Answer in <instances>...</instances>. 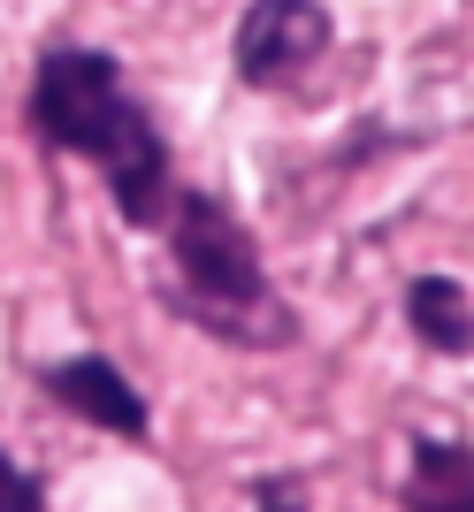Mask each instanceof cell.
Wrapping results in <instances>:
<instances>
[{
    "label": "cell",
    "instance_id": "5b68a950",
    "mask_svg": "<svg viewBox=\"0 0 474 512\" xmlns=\"http://www.w3.org/2000/svg\"><path fill=\"white\" fill-rule=\"evenodd\" d=\"M413 512H474V451L467 444H421L413 451V482H406Z\"/></svg>",
    "mask_w": 474,
    "mask_h": 512
},
{
    "label": "cell",
    "instance_id": "7a4b0ae2",
    "mask_svg": "<svg viewBox=\"0 0 474 512\" xmlns=\"http://www.w3.org/2000/svg\"><path fill=\"white\" fill-rule=\"evenodd\" d=\"M169 276H176V314L199 321L222 344H291V306L276 299V283L260 268L253 237L230 222L222 199H176L169 207Z\"/></svg>",
    "mask_w": 474,
    "mask_h": 512
},
{
    "label": "cell",
    "instance_id": "52a82bcc",
    "mask_svg": "<svg viewBox=\"0 0 474 512\" xmlns=\"http://www.w3.org/2000/svg\"><path fill=\"white\" fill-rule=\"evenodd\" d=\"M39 505H46V490L8 459V451H0V512H39Z\"/></svg>",
    "mask_w": 474,
    "mask_h": 512
},
{
    "label": "cell",
    "instance_id": "8992f818",
    "mask_svg": "<svg viewBox=\"0 0 474 512\" xmlns=\"http://www.w3.org/2000/svg\"><path fill=\"white\" fill-rule=\"evenodd\" d=\"M406 314L436 352H474V306H467V291H459L452 276H421L406 291Z\"/></svg>",
    "mask_w": 474,
    "mask_h": 512
},
{
    "label": "cell",
    "instance_id": "6da1fadb",
    "mask_svg": "<svg viewBox=\"0 0 474 512\" xmlns=\"http://www.w3.org/2000/svg\"><path fill=\"white\" fill-rule=\"evenodd\" d=\"M31 115L62 153H85L108 169V192L130 222H161L169 214V146L146 123V107L130 100L123 69L92 46H54L39 62Z\"/></svg>",
    "mask_w": 474,
    "mask_h": 512
},
{
    "label": "cell",
    "instance_id": "3957f363",
    "mask_svg": "<svg viewBox=\"0 0 474 512\" xmlns=\"http://www.w3.org/2000/svg\"><path fill=\"white\" fill-rule=\"evenodd\" d=\"M329 54V16L314 0H253L237 23V77L245 85H291Z\"/></svg>",
    "mask_w": 474,
    "mask_h": 512
},
{
    "label": "cell",
    "instance_id": "277c9868",
    "mask_svg": "<svg viewBox=\"0 0 474 512\" xmlns=\"http://www.w3.org/2000/svg\"><path fill=\"white\" fill-rule=\"evenodd\" d=\"M46 390H54L69 413L100 421L108 436L146 444V398H138V390L115 375V360H62V367H46Z\"/></svg>",
    "mask_w": 474,
    "mask_h": 512
}]
</instances>
